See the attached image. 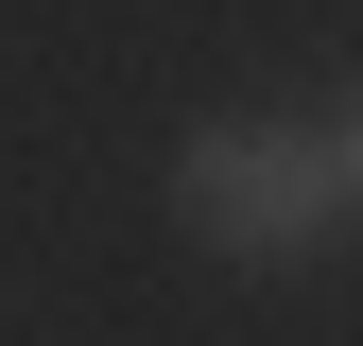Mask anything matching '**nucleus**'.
<instances>
[{
  "instance_id": "1",
  "label": "nucleus",
  "mask_w": 363,
  "mask_h": 346,
  "mask_svg": "<svg viewBox=\"0 0 363 346\" xmlns=\"http://www.w3.org/2000/svg\"><path fill=\"white\" fill-rule=\"evenodd\" d=\"M173 225L225 242V260H311L346 225V173H329L311 121H208V139L173 156Z\"/></svg>"
},
{
  "instance_id": "2",
  "label": "nucleus",
  "mask_w": 363,
  "mask_h": 346,
  "mask_svg": "<svg viewBox=\"0 0 363 346\" xmlns=\"http://www.w3.org/2000/svg\"><path fill=\"white\" fill-rule=\"evenodd\" d=\"M329 173H346V208H363V86H346V121H329Z\"/></svg>"
}]
</instances>
